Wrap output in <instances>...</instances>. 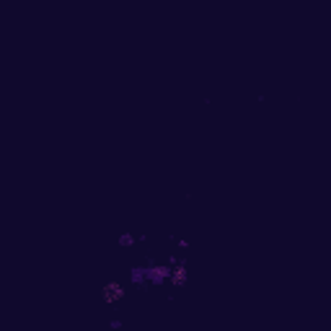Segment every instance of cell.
Listing matches in <instances>:
<instances>
[{"mask_svg": "<svg viewBox=\"0 0 331 331\" xmlns=\"http://www.w3.org/2000/svg\"><path fill=\"white\" fill-rule=\"evenodd\" d=\"M122 295H124V290H122L119 285H109V287L104 290V300H109V303L116 300V298H122Z\"/></svg>", "mask_w": 331, "mask_h": 331, "instance_id": "2", "label": "cell"}, {"mask_svg": "<svg viewBox=\"0 0 331 331\" xmlns=\"http://www.w3.org/2000/svg\"><path fill=\"white\" fill-rule=\"evenodd\" d=\"M119 243H122V246H132V243H135V238H132V235H122V238H119Z\"/></svg>", "mask_w": 331, "mask_h": 331, "instance_id": "3", "label": "cell"}, {"mask_svg": "<svg viewBox=\"0 0 331 331\" xmlns=\"http://www.w3.org/2000/svg\"><path fill=\"white\" fill-rule=\"evenodd\" d=\"M169 274H171V269H166V267L145 269V279H150V282H163V279H169Z\"/></svg>", "mask_w": 331, "mask_h": 331, "instance_id": "1", "label": "cell"}]
</instances>
